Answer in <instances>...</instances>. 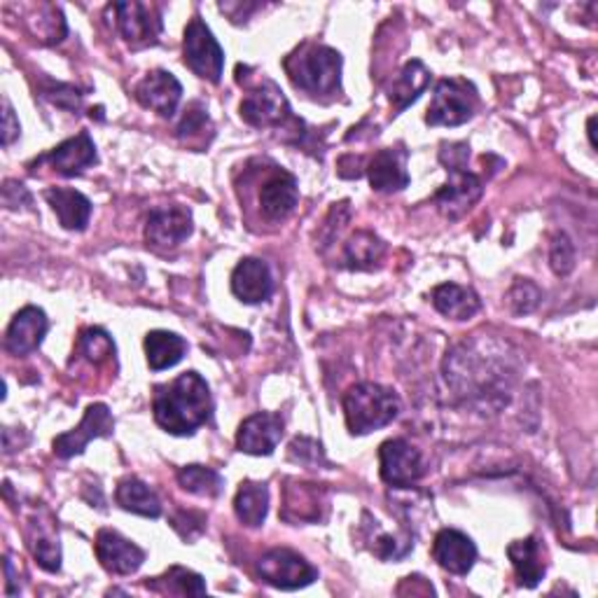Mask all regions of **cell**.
<instances>
[{
    "label": "cell",
    "mask_w": 598,
    "mask_h": 598,
    "mask_svg": "<svg viewBox=\"0 0 598 598\" xmlns=\"http://www.w3.org/2000/svg\"><path fill=\"white\" fill-rule=\"evenodd\" d=\"M31 552L38 561V566L47 573H59L61 568V544H59V536H47V533H38L31 538Z\"/></svg>",
    "instance_id": "obj_35"
},
{
    "label": "cell",
    "mask_w": 598,
    "mask_h": 598,
    "mask_svg": "<svg viewBox=\"0 0 598 598\" xmlns=\"http://www.w3.org/2000/svg\"><path fill=\"white\" fill-rule=\"evenodd\" d=\"M430 80H433V73L424 66V61L412 59L404 64L389 94L395 115L402 113L407 105H412L421 94H424L428 90Z\"/></svg>",
    "instance_id": "obj_25"
},
{
    "label": "cell",
    "mask_w": 598,
    "mask_h": 598,
    "mask_svg": "<svg viewBox=\"0 0 598 598\" xmlns=\"http://www.w3.org/2000/svg\"><path fill=\"white\" fill-rule=\"evenodd\" d=\"M284 437V418L274 412H257L239 426L237 449L251 456H272Z\"/></svg>",
    "instance_id": "obj_15"
},
{
    "label": "cell",
    "mask_w": 598,
    "mask_h": 598,
    "mask_svg": "<svg viewBox=\"0 0 598 598\" xmlns=\"http://www.w3.org/2000/svg\"><path fill=\"white\" fill-rule=\"evenodd\" d=\"M234 513L241 524L249 526V529H257V526L265 524L269 513V488L267 484L260 482H243L237 491L234 498Z\"/></svg>",
    "instance_id": "obj_28"
},
{
    "label": "cell",
    "mask_w": 598,
    "mask_h": 598,
    "mask_svg": "<svg viewBox=\"0 0 598 598\" xmlns=\"http://www.w3.org/2000/svg\"><path fill=\"white\" fill-rule=\"evenodd\" d=\"M195 222L192 214L183 206H164L150 210L146 220V241L154 251H171L189 239Z\"/></svg>",
    "instance_id": "obj_11"
},
{
    "label": "cell",
    "mask_w": 598,
    "mask_h": 598,
    "mask_svg": "<svg viewBox=\"0 0 598 598\" xmlns=\"http://www.w3.org/2000/svg\"><path fill=\"white\" fill-rule=\"evenodd\" d=\"M206 129L214 131V127H210V117H208L204 105L195 103V105H189V108L185 111V115L181 119V125H179V129H175V131H179V138L183 140V143L192 146L197 138L204 143V140H206L204 131ZM206 143H208V140H206Z\"/></svg>",
    "instance_id": "obj_34"
},
{
    "label": "cell",
    "mask_w": 598,
    "mask_h": 598,
    "mask_svg": "<svg viewBox=\"0 0 598 598\" xmlns=\"http://www.w3.org/2000/svg\"><path fill=\"white\" fill-rule=\"evenodd\" d=\"M290 459L309 465V468H319L321 463H325V453L321 442H315V439L309 437H297L295 442L290 445Z\"/></svg>",
    "instance_id": "obj_38"
},
{
    "label": "cell",
    "mask_w": 598,
    "mask_h": 598,
    "mask_svg": "<svg viewBox=\"0 0 598 598\" xmlns=\"http://www.w3.org/2000/svg\"><path fill=\"white\" fill-rule=\"evenodd\" d=\"M45 199L55 210L64 230L84 232L92 218V202L82 192L70 187H51L45 192Z\"/></svg>",
    "instance_id": "obj_22"
},
{
    "label": "cell",
    "mask_w": 598,
    "mask_h": 598,
    "mask_svg": "<svg viewBox=\"0 0 598 598\" xmlns=\"http://www.w3.org/2000/svg\"><path fill=\"white\" fill-rule=\"evenodd\" d=\"M45 99H49L55 105H59V108H68V111H76L80 101H82V94L76 90V87H70V84H55L51 82L49 84V90L43 92Z\"/></svg>",
    "instance_id": "obj_39"
},
{
    "label": "cell",
    "mask_w": 598,
    "mask_h": 598,
    "mask_svg": "<svg viewBox=\"0 0 598 598\" xmlns=\"http://www.w3.org/2000/svg\"><path fill=\"white\" fill-rule=\"evenodd\" d=\"M257 573L267 585L284 591L304 589L319 579V571H315L304 556H299L297 552L286 548L269 550L262 556L257 561Z\"/></svg>",
    "instance_id": "obj_7"
},
{
    "label": "cell",
    "mask_w": 598,
    "mask_h": 598,
    "mask_svg": "<svg viewBox=\"0 0 598 598\" xmlns=\"http://www.w3.org/2000/svg\"><path fill=\"white\" fill-rule=\"evenodd\" d=\"M115 498H117V505L122 509H127V513L148 517V519H157L162 515L160 498H157L154 491L146 482H140L138 478L122 480Z\"/></svg>",
    "instance_id": "obj_29"
},
{
    "label": "cell",
    "mask_w": 598,
    "mask_h": 598,
    "mask_svg": "<svg viewBox=\"0 0 598 598\" xmlns=\"http://www.w3.org/2000/svg\"><path fill=\"white\" fill-rule=\"evenodd\" d=\"M478 108V94L465 80L437 82L426 122L430 127H461L472 119Z\"/></svg>",
    "instance_id": "obj_6"
},
{
    "label": "cell",
    "mask_w": 598,
    "mask_h": 598,
    "mask_svg": "<svg viewBox=\"0 0 598 598\" xmlns=\"http://www.w3.org/2000/svg\"><path fill=\"white\" fill-rule=\"evenodd\" d=\"M344 416L350 435H369L386 428L400 414V398L381 383H356L344 393Z\"/></svg>",
    "instance_id": "obj_3"
},
{
    "label": "cell",
    "mask_w": 598,
    "mask_h": 598,
    "mask_svg": "<svg viewBox=\"0 0 598 598\" xmlns=\"http://www.w3.org/2000/svg\"><path fill=\"white\" fill-rule=\"evenodd\" d=\"M257 202H260L262 216H265L267 220H274V222L286 220L299 202L297 179L284 169H274L265 179V183H262Z\"/></svg>",
    "instance_id": "obj_16"
},
{
    "label": "cell",
    "mask_w": 598,
    "mask_h": 598,
    "mask_svg": "<svg viewBox=\"0 0 598 598\" xmlns=\"http://www.w3.org/2000/svg\"><path fill=\"white\" fill-rule=\"evenodd\" d=\"M117 14V28L131 47H148L157 45L162 33V16L160 10L148 3H115L113 5Z\"/></svg>",
    "instance_id": "obj_12"
},
{
    "label": "cell",
    "mask_w": 598,
    "mask_h": 598,
    "mask_svg": "<svg viewBox=\"0 0 598 598\" xmlns=\"http://www.w3.org/2000/svg\"><path fill=\"white\" fill-rule=\"evenodd\" d=\"M381 480L395 488H410L426 474L424 456L407 439H386L379 447Z\"/></svg>",
    "instance_id": "obj_8"
},
{
    "label": "cell",
    "mask_w": 598,
    "mask_h": 598,
    "mask_svg": "<svg viewBox=\"0 0 598 598\" xmlns=\"http://www.w3.org/2000/svg\"><path fill=\"white\" fill-rule=\"evenodd\" d=\"M187 354V342L169 330H152L146 337V356L152 372L175 367Z\"/></svg>",
    "instance_id": "obj_26"
},
{
    "label": "cell",
    "mask_w": 598,
    "mask_h": 598,
    "mask_svg": "<svg viewBox=\"0 0 598 598\" xmlns=\"http://www.w3.org/2000/svg\"><path fill=\"white\" fill-rule=\"evenodd\" d=\"M45 160L57 173L70 179V175H80L84 169L94 166L99 162V154H96V146H94L92 136L82 131L73 138L64 140L61 146H57L45 157Z\"/></svg>",
    "instance_id": "obj_21"
},
{
    "label": "cell",
    "mask_w": 598,
    "mask_h": 598,
    "mask_svg": "<svg viewBox=\"0 0 598 598\" xmlns=\"http://www.w3.org/2000/svg\"><path fill=\"white\" fill-rule=\"evenodd\" d=\"M148 589L157 594H169V596H204L206 594V583L204 577L192 573L183 566H173L169 568L162 577H154L152 583H148Z\"/></svg>",
    "instance_id": "obj_30"
},
{
    "label": "cell",
    "mask_w": 598,
    "mask_h": 598,
    "mask_svg": "<svg viewBox=\"0 0 598 598\" xmlns=\"http://www.w3.org/2000/svg\"><path fill=\"white\" fill-rule=\"evenodd\" d=\"M386 251V243L372 232H356L344 245V260L350 269L375 267Z\"/></svg>",
    "instance_id": "obj_31"
},
{
    "label": "cell",
    "mask_w": 598,
    "mask_h": 598,
    "mask_svg": "<svg viewBox=\"0 0 598 598\" xmlns=\"http://www.w3.org/2000/svg\"><path fill=\"white\" fill-rule=\"evenodd\" d=\"M157 426L169 435H195L214 414V398L199 372H185L171 383L157 386L152 400Z\"/></svg>",
    "instance_id": "obj_1"
},
{
    "label": "cell",
    "mask_w": 598,
    "mask_h": 598,
    "mask_svg": "<svg viewBox=\"0 0 598 598\" xmlns=\"http://www.w3.org/2000/svg\"><path fill=\"white\" fill-rule=\"evenodd\" d=\"M179 484L192 496L218 498L225 488L222 474L206 465H185L179 470Z\"/></svg>",
    "instance_id": "obj_32"
},
{
    "label": "cell",
    "mask_w": 598,
    "mask_h": 598,
    "mask_svg": "<svg viewBox=\"0 0 598 598\" xmlns=\"http://www.w3.org/2000/svg\"><path fill=\"white\" fill-rule=\"evenodd\" d=\"M433 559L451 575H468L478 561L474 542L456 529H442L433 542Z\"/></svg>",
    "instance_id": "obj_18"
},
{
    "label": "cell",
    "mask_w": 598,
    "mask_h": 598,
    "mask_svg": "<svg viewBox=\"0 0 598 598\" xmlns=\"http://www.w3.org/2000/svg\"><path fill=\"white\" fill-rule=\"evenodd\" d=\"M232 292L243 304H262L274 292V276L267 262L257 257H245L232 272Z\"/></svg>",
    "instance_id": "obj_19"
},
{
    "label": "cell",
    "mask_w": 598,
    "mask_h": 598,
    "mask_svg": "<svg viewBox=\"0 0 598 598\" xmlns=\"http://www.w3.org/2000/svg\"><path fill=\"white\" fill-rule=\"evenodd\" d=\"M113 430H115V418L108 410V404L96 402L87 407L80 426L70 433L59 435L55 442H51V447H55V453L59 456V459H73V456H80L87 449V445H90L92 439L111 437Z\"/></svg>",
    "instance_id": "obj_10"
},
{
    "label": "cell",
    "mask_w": 598,
    "mask_h": 598,
    "mask_svg": "<svg viewBox=\"0 0 598 598\" xmlns=\"http://www.w3.org/2000/svg\"><path fill=\"white\" fill-rule=\"evenodd\" d=\"M183 57L185 66L202 80L218 84L225 70V51L216 35L202 22V16H195L185 28L183 41Z\"/></svg>",
    "instance_id": "obj_5"
},
{
    "label": "cell",
    "mask_w": 598,
    "mask_h": 598,
    "mask_svg": "<svg viewBox=\"0 0 598 598\" xmlns=\"http://www.w3.org/2000/svg\"><path fill=\"white\" fill-rule=\"evenodd\" d=\"M509 307L517 315H526L538 309L540 299H542V290L533 284L529 278H517L515 286L509 288Z\"/></svg>",
    "instance_id": "obj_36"
},
{
    "label": "cell",
    "mask_w": 598,
    "mask_h": 598,
    "mask_svg": "<svg viewBox=\"0 0 598 598\" xmlns=\"http://www.w3.org/2000/svg\"><path fill=\"white\" fill-rule=\"evenodd\" d=\"M342 66L340 51L319 43H302L284 61L290 82L313 99L334 96L342 90Z\"/></svg>",
    "instance_id": "obj_2"
},
{
    "label": "cell",
    "mask_w": 598,
    "mask_h": 598,
    "mask_svg": "<svg viewBox=\"0 0 598 598\" xmlns=\"http://www.w3.org/2000/svg\"><path fill=\"white\" fill-rule=\"evenodd\" d=\"M367 179L377 192H400L410 185L407 150L383 148L367 164Z\"/></svg>",
    "instance_id": "obj_20"
},
{
    "label": "cell",
    "mask_w": 598,
    "mask_h": 598,
    "mask_svg": "<svg viewBox=\"0 0 598 598\" xmlns=\"http://www.w3.org/2000/svg\"><path fill=\"white\" fill-rule=\"evenodd\" d=\"M5 105V113H3V146H12L14 143V138H20V119H16L14 111H12V105L10 101L3 103Z\"/></svg>",
    "instance_id": "obj_40"
},
{
    "label": "cell",
    "mask_w": 598,
    "mask_h": 598,
    "mask_svg": "<svg viewBox=\"0 0 598 598\" xmlns=\"http://www.w3.org/2000/svg\"><path fill=\"white\" fill-rule=\"evenodd\" d=\"M49 330L47 313L38 307H24L14 313V319L5 332V348L12 356H28L38 350Z\"/></svg>",
    "instance_id": "obj_17"
},
{
    "label": "cell",
    "mask_w": 598,
    "mask_h": 598,
    "mask_svg": "<svg viewBox=\"0 0 598 598\" xmlns=\"http://www.w3.org/2000/svg\"><path fill=\"white\" fill-rule=\"evenodd\" d=\"M433 307L451 321H470L482 309V299L472 288L442 284L433 290Z\"/></svg>",
    "instance_id": "obj_24"
},
{
    "label": "cell",
    "mask_w": 598,
    "mask_h": 598,
    "mask_svg": "<svg viewBox=\"0 0 598 598\" xmlns=\"http://www.w3.org/2000/svg\"><path fill=\"white\" fill-rule=\"evenodd\" d=\"M136 101L143 108L160 117H173L183 99V84L169 70H150V73L134 87Z\"/></svg>",
    "instance_id": "obj_13"
},
{
    "label": "cell",
    "mask_w": 598,
    "mask_h": 598,
    "mask_svg": "<svg viewBox=\"0 0 598 598\" xmlns=\"http://www.w3.org/2000/svg\"><path fill=\"white\" fill-rule=\"evenodd\" d=\"M78 350L90 363L101 365V363L111 360L115 356V342L111 340V334L105 332V330H101V327H87V330L80 332Z\"/></svg>",
    "instance_id": "obj_33"
},
{
    "label": "cell",
    "mask_w": 598,
    "mask_h": 598,
    "mask_svg": "<svg viewBox=\"0 0 598 598\" xmlns=\"http://www.w3.org/2000/svg\"><path fill=\"white\" fill-rule=\"evenodd\" d=\"M239 111H241V117L249 122L251 127H257V129L288 131L290 125L304 127V122L292 115L288 99L272 80H262L257 87H253V90L241 101Z\"/></svg>",
    "instance_id": "obj_4"
},
{
    "label": "cell",
    "mask_w": 598,
    "mask_h": 598,
    "mask_svg": "<svg viewBox=\"0 0 598 598\" xmlns=\"http://www.w3.org/2000/svg\"><path fill=\"white\" fill-rule=\"evenodd\" d=\"M445 169L449 173V181L437 189L435 204L439 214L447 216L449 220H456L482 199L484 185L480 175L468 171V164H453Z\"/></svg>",
    "instance_id": "obj_9"
},
{
    "label": "cell",
    "mask_w": 598,
    "mask_h": 598,
    "mask_svg": "<svg viewBox=\"0 0 598 598\" xmlns=\"http://www.w3.org/2000/svg\"><path fill=\"white\" fill-rule=\"evenodd\" d=\"M594 122H596V117H589V127H587V131H589V140H591V148H594Z\"/></svg>",
    "instance_id": "obj_42"
},
{
    "label": "cell",
    "mask_w": 598,
    "mask_h": 598,
    "mask_svg": "<svg viewBox=\"0 0 598 598\" xmlns=\"http://www.w3.org/2000/svg\"><path fill=\"white\" fill-rule=\"evenodd\" d=\"M321 505H323V498H321L319 486L292 482V486L286 488V503H284V513H280V517L292 524L319 521Z\"/></svg>",
    "instance_id": "obj_27"
},
{
    "label": "cell",
    "mask_w": 598,
    "mask_h": 598,
    "mask_svg": "<svg viewBox=\"0 0 598 598\" xmlns=\"http://www.w3.org/2000/svg\"><path fill=\"white\" fill-rule=\"evenodd\" d=\"M94 550L99 556V564L111 575H134L146 561V552L140 550L138 544L111 529L99 531Z\"/></svg>",
    "instance_id": "obj_14"
},
{
    "label": "cell",
    "mask_w": 598,
    "mask_h": 598,
    "mask_svg": "<svg viewBox=\"0 0 598 598\" xmlns=\"http://www.w3.org/2000/svg\"><path fill=\"white\" fill-rule=\"evenodd\" d=\"M507 556L513 561V568L519 577L521 587H538L540 579L548 573V566L542 561V544L538 542L536 536H529L524 540H515L507 548Z\"/></svg>",
    "instance_id": "obj_23"
},
{
    "label": "cell",
    "mask_w": 598,
    "mask_h": 598,
    "mask_svg": "<svg viewBox=\"0 0 598 598\" xmlns=\"http://www.w3.org/2000/svg\"><path fill=\"white\" fill-rule=\"evenodd\" d=\"M3 195H14V199L3 202L8 208H20V206H22V199L31 204V195H28V189H26L22 183L5 181V185H3Z\"/></svg>",
    "instance_id": "obj_41"
},
{
    "label": "cell",
    "mask_w": 598,
    "mask_h": 598,
    "mask_svg": "<svg viewBox=\"0 0 598 598\" xmlns=\"http://www.w3.org/2000/svg\"><path fill=\"white\" fill-rule=\"evenodd\" d=\"M550 265L556 276H568L575 269V245L566 234H556L550 245Z\"/></svg>",
    "instance_id": "obj_37"
}]
</instances>
